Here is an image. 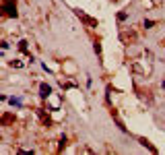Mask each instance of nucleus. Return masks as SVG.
I'll list each match as a JSON object with an SVG mask.
<instances>
[{"label":"nucleus","instance_id":"obj_1","mask_svg":"<svg viewBox=\"0 0 165 155\" xmlns=\"http://www.w3.org/2000/svg\"><path fill=\"white\" fill-rule=\"evenodd\" d=\"M4 13L8 17H17V8H15V0H4Z\"/></svg>","mask_w":165,"mask_h":155},{"label":"nucleus","instance_id":"obj_2","mask_svg":"<svg viewBox=\"0 0 165 155\" xmlns=\"http://www.w3.org/2000/svg\"><path fill=\"white\" fill-rule=\"evenodd\" d=\"M76 15H79L83 21H85V23H87L89 27H97V21H95V19H91V17H87L85 13H80V10H76Z\"/></svg>","mask_w":165,"mask_h":155},{"label":"nucleus","instance_id":"obj_3","mask_svg":"<svg viewBox=\"0 0 165 155\" xmlns=\"http://www.w3.org/2000/svg\"><path fill=\"white\" fill-rule=\"evenodd\" d=\"M39 95H41V97H50V95H52V87L48 85V83H41V85H39Z\"/></svg>","mask_w":165,"mask_h":155},{"label":"nucleus","instance_id":"obj_4","mask_svg":"<svg viewBox=\"0 0 165 155\" xmlns=\"http://www.w3.org/2000/svg\"><path fill=\"white\" fill-rule=\"evenodd\" d=\"M142 25H145V29H151V27L155 25V21H151V19H145V23H142Z\"/></svg>","mask_w":165,"mask_h":155},{"label":"nucleus","instance_id":"obj_5","mask_svg":"<svg viewBox=\"0 0 165 155\" xmlns=\"http://www.w3.org/2000/svg\"><path fill=\"white\" fill-rule=\"evenodd\" d=\"M19 48L25 52V50H27V41H25V40H21V41H19Z\"/></svg>","mask_w":165,"mask_h":155},{"label":"nucleus","instance_id":"obj_6","mask_svg":"<svg viewBox=\"0 0 165 155\" xmlns=\"http://www.w3.org/2000/svg\"><path fill=\"white\" fill-rule=\"evenodd\" d=\"M128 19V13H120V15H118V21H126Z\"/></svg>","mask_w":165,"mask_h":155},{"label":"nucleus","instance_id":"obj_7","mask_svg":"<svg viewBox=\"0 0 165 155\" xmlns=\"http://www.w3.org/2000/svg\"><path fill=\"white\" fill-rule=\"evenodd\" d=\"M93 50H95V54H101V44H97V41H95V45H93Z\"/></svg>","mask_w":165,"mask_h":155},{"label":"nucleus","instance_id":"obj_8","mask_svg":"<svg viewBox=\"0 0 165 155\" xmlns=\"http://www.w3.org/2000/svg\"><path fill=\"white\" fill-rule=\"evenodd\" d=\"M10 104L17 105V108H21V99H15V97H13V99H10Z\"/></svg>","mask_w":165,"mask_h":155}]
</instances>
